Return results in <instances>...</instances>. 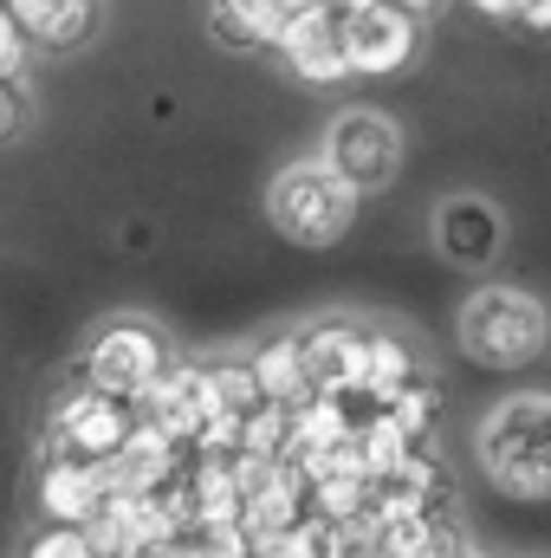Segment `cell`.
<instances>
[{
    "label": "cell",
    "instance_id": "obj_1",
    "mask_svg": "<svg viewBox=\"0 0 551 558\" xmlns=\"http://www.w3.org/2000/svg\"><path fill=\"white\" fill-rule=\"evenodd\" d=\"M480 474L513 500H551V397H506L480 422Z\"/></svg>",
    "mask_w": 551,
    "mask_h": 558
},
{
    "label": "cell",
    "instance_id": "obj_2",
    "mask_svg": "<svg viewBox=\"0 0 551 558\" xmlns=\"http://www.w3.org/2000/svg\"><path fill=\"white\" fill-rule=\"evenodd\" d=\"M546 344H551V312L539 305V292L480 286L461 305V351L480 371H526L532 357H546Z\"/></svg>",
    "mask_w": 551,
    "mask_h": 558
},
{
    "label": "cell",
    "instance_id": "obj_3",
    "mask_svg": "<svg viewBox=\"0 0 551 558\" xmlns=\"http://www.w3.org/2000/svg\"><path fill=\"white\" fill-rule=\"evenodd\" d=\"M357 202L364 189H351L325 156H305V162H285L267 189V215L292 247H331L351 234L357 221Z\"/></svg>",
    "mask_w": 551,
    "mask_h": 558
},
{
    "label": "cell",
    "instance_id": "obj_4",
    "mask_svg": "<svg viewBox=\"0 0 551 558\" xmlns=\"http://www.w3.org/2000/svg\"><path fill=\"white\" fill-rule=\"evenodd\" d=\"M85 377H91L98 390L137 403V397H149V390L169 377V338H162L156 325H143V318H118V325H105V331L91 338Z\"/></svg>",
    "mask_w": 551,
    "mask_h": 558
},
{
    "label": "cell",
    "instance_id": "obj_5",
    "mask_svg": "<svg viewBox=\"0 0 551 558\" xmlns=\"http://www.w3.org/2000/svg\"><path fill=\"white\" fill-rule=\"evenodd\" d=\"M325 162H331L351 189L377 195V189H390L396 169H403V131H396L383 111H370V105L338 111L331 131H325Z\"/></svg>",
    "mask_w": 551,
    "mask_h": 558
},
{
    "label": "cell",
    "instance_id": "obj_6",
    "mask_svg": "<svg viewBox=\"0 0 551 558\" xmlns=\"http://www.w3.org/2000/svg\"><path fill=\"white\" fill-rule=\"evenodd\" d=\"M338 13H344V46H351V72H364V78H390V72H403L415 59V20L409 7H396V0H338Z\"/></svg>",
    "mask_w": 551,
    "mask_h": 558
},
{
    "label": "cell",
    "instance_id": "obj_7",
    "mask_svg": "<svg viewBox=\"0 0 551 558\" xmlns=\"http://www.w3.org/2000/svg\"><path fill=\"white\" fill-rule=\"evenodd\" d=\"M52 435H59V448L65 454H98V461H111V454H124L131 441H137V416H131V397H111V390H78V397H65L59 403V416H52Z\"/></svg>",
    "mask_w": 551,
    "mask_h": 558
},
{
    "label": "cell",
    "instance_id": "obj_8",
    "mask_svg": "<svg viewBox=\"0 0 551 558\" xmlns=\"http://www.w3.org/2000/svg\"><path fill=\"white\" fill-rule=\"evenodd\" d=\"M434 247H441V260L480 274V267L500 260L506 221H500V208H493L487 195H448V202L434 208Z\"/></svg>",
    "mask_w": 551,
    "mask_h": 558
},
{
    "label": "cell",
    "instance_id": "obj_9",
    "mask_svg": "<svg viewBox=\"0 0 551 558\" xmlns=\"http://www.w3.org/2000/svg\"><path fill=\"white\" fill-rule=\"evenodd\" d=\"M279 52H285V65H292L298 78H311V85L351 78V46H344V13H338V0L311 7V13L279 39Z\"/></svg>",
    "mask_w": 551,
    "mask_h": 558
},
{
    "label": "cell",
    "instance_id": "obj_10",
    "mask_svg": "<svg viewBox=\"0 0 551 558\" xmlns=\"http://www.w3.org/2000/svg\"><path fill=\"white\" fill-rule=\"evenodd\" d=\"M39 494H46V513L65 520V526H85V520H98V513L111 507V481H105L98 454H65V448H59V461L46 468Z\"/></svg>",
    "mask_w": 551,
    "mask_h": 558
},
{
    "label": "cell",
    "instance_id": "obj_11",
    "mask_svg": "<svg viewBox=\"0 0 551 558\" xmlns=\"http://www.w3.org/2000/svg\"><path fill=\"white\" fill-rule=\"evenodd\" d=\"M156 428L162 435H195L201 422L221 416V390H215V371H169L156 384Z\"/></svg>",
    "mask_w": 551,
    "mask_h": 558
},
{
    "label": "cell",
    "instance_id": "obj_12",
    "mask_svg": "<svg viewBox=\"0 0 551 558\" xmlns=\"http://www.w3.org/2000/svg\"><path fill=\"white\" fill-rule=\"evenodd\" d=\"M7 13L39 39V46H78L91 26V0H7Z\"/></svg>",
    "mask_w": 551,
    "mask_h": 558
},
{
    "label": "cell",
    "instance_id": "obj_13",
    "mask_svg": "<svg viewBox=\"0 0 551 558\" xmlns=\"http://www.w3.org/2000/svg\"><path fill=\"white\" fill-rule=\"evenodd\" d=\"M26 558H98V546L85 539V526H65V520H59L52 533H39V539H33V553H26Z\"/></svg>",
    "mask_w": 551,
    "mask_h": 558
},
{
    "label": "cell",
    "instance_id": "obj_14",
    "mask_svg": "<svg viewBox=\"0 0 551 558\" xmlns=\"http://www.w3.org/2000/svg\"><path fill=\"white\" fill-rule=\"evenodd\" d=\"M215 390H221V410H254L260 377H254V371H241V364H215Z\"/></svg>",
    "mask_w": 551,
    "mask_h": 558
},
{
    "label": "cell",
    "instance_id": "obj_15",
    "mask_svg": "<svg viewBox=\"0 0 551 558\" xmlns=\"http://www.w3.org/2000/svg\"><path fill=\"white\" fill-rule=\"evenodd\" d=\"M396 7H409V13H434L441 0H396Z\"/></svg>",
    "mask_w": 551,
    "mask_h": 558
}]
</instances>
